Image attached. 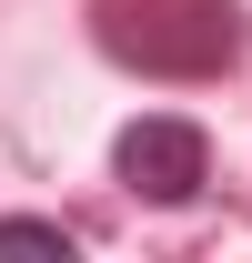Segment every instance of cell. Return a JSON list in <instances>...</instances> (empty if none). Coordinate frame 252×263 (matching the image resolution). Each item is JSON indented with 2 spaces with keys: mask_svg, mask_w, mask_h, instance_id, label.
<instances>
[{
  "mask_svg": "<svg viewBox=\"0 0 252 263\" xmlns=\"http://www.w3.org/2000/svg\"><path fill=\"white\" fill-rule=\"evenodd\" d=\"M101 51L152 81H212L242 51V31L222 0H101Z\"/></svg>",
  "mask_w": 252,
  "mask_h": 263,
  "instance_id": "obj_1",
  "label": "cell"
},
{
  "mask_svg": "<svg viewBox=\"0 0 252 263\" xmlns=\"http://www.w3.org/2000/svg\"><path fill=\"white\" fill-rule=\"evenodd\" d=\"M111 172H121L141 202H192L212 182V142H202L182 111H141V122L111 142Z\"/></svg>",
  "mask_w": 252,
  "mask_h": 263,
  "instance_id": "obj_2",
  "label": "cell"
},
{
  "mask_svg": "<svg viewBox=\"0 0 252 263\" xmlns=\"http://www.w3.org/2000/svg\"><path fill=\"white\" fill-rule=\"evenodd\" d=\"M0 253H61V263H71V233H61V223H31V213H10V223H0Z\"/></svg>",
  "mask_w": 252,
  "mask_h": 263,
  "instance_id": "obj_3",
  "label": "cell"
}]
</instances>
